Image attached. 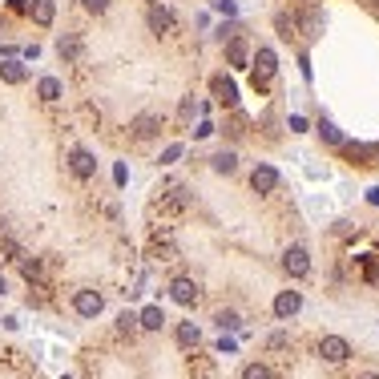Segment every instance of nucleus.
<instances>
[{
    "mask_svg": "<svg viewBox=\"0 0 379 379\" xmlns=\"http://www.w3.org/2000/svg\"><path fill=\"white\" fill-rule=\"evenodd\" d=\"M169 299H174L178 307H194V303L202 299V290H198L194 279H174V283H169Z\"/></svg>",
    "mask_w": 379,
    "mask_h": 379,
    "instance_id": "obj_6",
    "label": "nucleus"
},
{
    "mask_svg": "<svg viewBox=\"0 0 379 379\" xmlns=\"http://www.w3.org/2000/svg\"><path fill=\"white\" fill-rule=\"evenodd\" d=\"M186 202H190L186 190H169V198H162V202H158V210H162V214H178Z\"/></svg>",
    "mask_w": 379,
    "mask_h": 379,
    "instance_id": "obj_17",
    "label": "nucleus"
},
{
    "mask_svg": "<svg viewBox=\"0 0 379 379\" xmlns=\"http://www.w3.org/2000/svg\"><path fill=\"white\" fill-rule=\"evenodd\" d=\"M210 166L218 169V174H234V169H238V154H234V149H222V154H214V158H210Z\"/></svg>",
    "mask_w": 379,
    "mask_h": 379,
    "instance_id": "obj_18",
    "label": "nucleus"
},
{
    "mask_svg": "<svg viewBox=\"0 0 379 379\" xmlns=\"http://www.w3.org/2000/svg\"><path fill=\"white\" fill-rule=\"evenodd\" d=\"M214 8H218V12H226V17H234V12H238L234 0H214Z\"/></svg>",
    "mask_w": 379,
    "mask_h": 379,
    "instance_id": "obj_28",
    "label": "nucleus"
},
{
    "mask_svg": "<svg viewBox=\"0 0 379 379\" xmlns=\"http://www.w3.org/2000/svg\"><path fill=\"white\" fill-rule=\"evenodd\" d=\"M28 17L48 28V24H53V17H57V8H53V0H33V4H28Z\"/></svg>",
    "mask_w": 379,
    "mask_h": 379,
    "instance_id": "obj_14",
    "label": "nucleus"
},
{
    "mask_svg": "<svg viewBox=\"0 0 379 379\" xmlns=\"http://www.w3.org/2000/svg\"><path fill=\"white\" fill-rule=\"evenodd\" d=\"M283 270L290 275V279H307L311 275V255H307V246H290L283 255Z\"/></svg>",
    "mask_w": 379,
    "mask_h": 379,
    "instance_id": "obj_5",
    "label": "nucleus"
},
{
    "mask_svg": "<svg viewBox=\"0 0 379 379\" xmlns=\"http://www.w3.org/2000/svg\"><path fill=\"white\" fill-rule=\"evenodd\" d=\"M210 93L218 105H238V85L226 77V73H214L210 77Z\"/></svg>",
    "mask_w": 379,
    "mask_h": 379,
    "instance_id": "obj_7",
    "label": "nucleus"
},
{
    "mask_svg": "<svg viewBox=\"0 0 379 379\" xmlns=\"http://www.w3.org/2000/svg\"><path fill=\"white\" fill-rule=\"evenodd\" d=\"M319 355L327 359V363H347L351 359V343L343 335H323L319 339Z\"/></svg>",
    "mask_w": 379,
    "mask_h": 379,
    "instance_id": "obj_2",
    "label": "nucleus"
},
{
    "mask_svg": "<svg viewBox=\"0 0 379 379\" xmlns=\"http://www.w3.org/2000/svg\"><path fill=\"white\" fill-rule=\"evenodd\" d=\"M162 133V118L158 113H138V118L129 121V138L133 142H149V138H158Z\"/></svg>",
    "mask_w": 379,
    "mask_h": 379,
    "instance_id": "obj_4",
    "label": "nucleus"
},
{
    "mask_svg": "<svg viewBox=\"0 0 379 379\" xmlns=\"http://www.w3.org/2000/svg\"><path fill=\"white\" fill-rule=\"evenodd\" d=\"M178 113H182V121L194 118V97H186V101H182V109H178Z\"/></svg>",
    "mask_w": 379,
    "mask_h": 379,
    "instance_id": "obj_29",
    "label": "nucleus"
},
{
    "mask_svg": "<svg viewBox=\"0 0 379 379\" xmlns=\"http://www.w3.org/2000/svg\"><path fill=\"white\" fill-rule=\"evenodd\" d=\"M0 250H4L8 259H17V262H21V246H17L12 238H0Z\"/></svg>",
    "mask_w": 379,
    "mask_h": 379,
    "instance_id": "obj_26",
    "label": "nucleus"
},
{
    "mask_svg": "<svg viewBox=\"0 0 379 379\" xmlns=\"http://www.w3.org/2000/svg\"><path fill=\"white\" fill-rule=\"evenodd\" d=\"M24 77H28V73H24L21 61H4V65H0V81H4V85H24Z\"/></svg>",
    "mask_w": 379,
    "mask_h": 379,
    "instance_id": "obj_15",
    "label": "nucleus"
},
{
    "mask_svg": "<svg viewBox=\"0 0 379 379\" xmlns=\"http://www.w3.org/2000/svg\"><path fill=\"white\" fill-rule=\"evenodd\" d=\"M275 73H279L275 48H259V53H255V89H266V85L275 81Z\"/></svg>",
    "mask_w": 379,
    "mask_h": 379,
    "instance_id": "obj_1",
    "label": "nucleus"
},
{
    "mask_svg": "<svg viewBox=\"0 0 379 379\" xmlns=\"http://www.w3.org/2000/svg\"><path fill=\"white\" fill-rule=\"evenodd\" d=\"M299 311H303V295L299 290H279L275 295V315L279 319H295Z\"/></svg>",
    "mask_w": 379,
    "mask_h": 379,
    "instance_id": "obj_9",
    "label": "nucleus"
},
{
    "mask_svg": "<svg viewBox=\"0 0 379 379\" xmlns=\"http://www.w3.org/2000/svg\"><path fill=\"white\" fill-rule=\"evenodd\" d=\"M57 53H61L65 61H77V57H81V41H77V37H61V41H57Z\"/></svg>",
    "mask_w": 379,
    "mask_h": 379,
    "instance_id": "obj_20",
    "label": "nucleus"
},
{
    "mask_svg": "<svg viewBox=\"0 0 379 379\" xmlns=\"http://www.w3.org/2000/svg\"><path fill=\"white\" fill-rule=\"evenodd\" d=\"M105 4H109V0H85V8H89V12H105Z\"/></svg>",
    "mask_w": 379,
    "mask_h": 379,
    "instance_id": "obj_33",
    "label": "nucleus"
},
{
    "mask_svg": "<svg viewBox=\"0 0 379 379\" xmlns=\"http://www.w3.org/2000/svg\"><path fill=\"white\" fill-rule=\"evenodd\" d=\"M182 158V145H169L166 154H162V162H178Z\"/></svg>",
    "mask_w": 379,
    "mask_h": 379,
    "instance_id": "obj_30",
    "label": "nucleus"
},
{
    "mask_svg": "<svg viewBox=\"0 0 379 379\" xmlns=\"http://www.w3.org/2000/svg\"><path fill=\"white\" fill-rule=\"evenodd\" d=\"M250 190L255 194H270V190H279V169L275 166H259L250 174Z\"/></svg>",
    "mask_w": 379,
    "mask_h": 379,
    "instance_id": "obj_11",
    "label": "nucleus"
},
{
    "mask_svg": "<svg viewBox=\"0 0 379 379\" xmlns=\"http://www.w3.org/2000/svg\"><path fill=\"white\" fill-rule=\"evenodd\" d=\"M198 339H202V331L194 323H178V343L182 347H198Z\"/></svg>",
    "mask_w": 379,
    "mask_h": 379,
    "instance_id": "obj_21",
    "label": "nucleus"
},
{
    "mask_svg": "<svg viewBox=\"0 0 379 379\" xmlns=\"http://www.w3.org/2000/svg\"><path fill=\"white\" fill-rule=\"evenodd\" d=\"M323 8H307V12H299V33L307 37V41H319L323 37Z\"/></svg>",
    "mask_w": 379,
    "mask_h": 379,
    "instance_id": "obj_10",
    "label": "nucleus"
},
{
    "mask_svg": "<svg viewBox=\"0 0 379 379\" xmlns=\"http://www.w3.org/2000/svg\"><path fill=\"white\" fill-rule=\"evenodd\" d=\"M363 266H367V279H371V283H379V266L371 259H363Z\"/></svg>",
    "mask_w": 379,
    "mask_h": 379,
    "instance_id": "obj_31",
    "label": "nucleus"
},
{
    "mask_svg": "<svg viewBox=\"0 0 379 379\" xmlns=\"http://www.w3.org/2000/svg\"><path fill=\"white\" fill-rule=\"evenodd\" d=\"M69 169L81 178V182H89V178L97 174V158L89 154V149H81V145H77V149H69Z\"/></svg>",
    "mask_w": 379,
    "mask_h": 379,
    "instance_id": "obj_8",
    "label": "nucleus"
},
{
    "mask_svg": "<svg viewBox=\"0 0 379 379\" xmlns=\"http://www.w3.org/2000/svg\"><path fill=\"white\" fill-rule=\"evenodd\" d=\"M37 93H41V101H57V97H61V81H57V77H41Z\"/></svg>",
    "mask_w": 379,
    "mask_h": 379,
    "instance_id": "obj_19",
    "label": "nucleus"
},
{
    "mask_svg": "<svg viewBox=\"0 0 379 379\" xmlns=\"http://www.w3.org/2000/svg\"><path fill=\"white\" fill-rule=\"evenodd\" d=\"M133 327H138V315H133V311H125V315L118 319V331H133Z\"/></svg>",
    "mask_w": 379,
    "mask_h": 379,
    "instance_id": "obj_27",
    "label": "nucleus"
},
{
    "mask_svg": "<svg viewBox=\"0 0 379 379\" xmlns=\"http://www.w3.org/2000/svg\"><path fill=\"white\" fill-rule=\"evenodd\" d=\"M210 133H214V125H210V121H202V125L194 129V138H210Z\"/></svg>",
    "mask_w": 379,
    "mask_h": 379,
    "instance_id": "obj_32",
    "label": "nucleus"
},
{
    "mask_svg": "<svg viewBox=\"0 0 379 379\" xmlns=\"http://www.w3.org/2000/svg\"><path fill=\"white\" fill-rule=\"evenodd\" d=\"M4 290H8V283H4V275H0V295H4Z\"/></svg>",
    "mask_w": 379,
    "mask_h": 379,
    "instance_id": "obj_35",
    "label": "nucleus"
},
{
    "mask_svg": "<svg viewBox=\"0 0 379 379\" xmlns=\"http://www.w3.org/2000/svg\"><path fill=\"white\" fill-rule=\"evenodd\" d=\"M266 343H270V347H286V343H290V339H286V335L279 331V335H270V339H266Z\"/></svg>",
    "mask_w": 379,
    "mask_h": 379,
    "instance_id": "obj_34",
    "label": "nucleus"
},
{
    "mask_svg": "<svg viewBox=\"0 0 379 379\" xmlns=\"http://www.w3.org/2000/svg\"><path fill=\"white\" fill-rule=\"evenodd\" d=\"M226 65L230 69H246L250 65V48H246V41H226Z\"/></svg>",
    "mask_w": 379,
    "mask_h": 379,
    "instance_id": "obj_13",
    "label": "nucleus"
},
{
    "mask_svg": "<svg viewBox=\"0 0 379 379\" xmlns=\"http://www.w3.org/2000/svg\"><path fill=\"white\" fill-rule=\"evenodd\" d=\"M162 323H166L162 307H145L142 315H138V327H145V331H162Z\"/></svg>",
    "mask_w": 379,
    "mask_h": 379,
    "instance_id": "obj_16",
    "label": "nucleus"
},
{
    "mask_svg": "<svg viewBox=\"0 0 379 379\" xmlns=\"http://www.w3.org/2000/svg\"><path fill=\"white\" fill-rule=\"evenodd\" d=\"M242 379H275V376H270L266 363H246V367H242Z\"/></svg>",
    "mask_w": 379,
    "mask_h": 379,
    "instance_id": "obj_23",
    "label": "nucleus"
},
{
    "mask_svg": "<svg viewBox=\"0 0 379 379\" xmlns=\"http://www.w3.org/2000/svg\"><path fill=\"white\" fill-rule=\"evenodd\" d=\"M359 379H379V376H376V371H367V376H359Z\"/></svg>",
    "mask_w": 379,
    "mask_h": 379,
    "instance_id": "obj_36",
    "label": "nucleus"
},
{
    "mask_svg": "<svg viewBox=\"0 0 379 379\" xmlns=\"http://www.w3.org/2000/svg\"><path fill=\"white\" fill-rule=\"evenodd\" d=\"M319 133H323V142H331V145H343V133H339V129H335L331 121L323 118L319 121Z\"/></svg>",
    "mask_w": 379,
    "mask_h": 379,
    "instance_id": "obj_24",
    "label": "nucleus"
},
{
    "mask_svg": "<svg viewBox=\"0 0 379 379\" xmlns=\"http://www.w3.org/2000/svg\"><path fill=\"white\" fill-rule=\"evenodd\" d=\"M21 270H24V279H28V283H33V279H41V262H37V259H33V262L21 259Z\"/></svg>",
    "mask_w": 379,
    "mask_h": 379,
    "instance_id": "obj_25",
    "label": "nucleus"
},
{
    "mask_svg": "<svg viewBox=\"0 0 379 379\" xmlns=\"http://www.w3.org/2000/svg\"><path fill=\"white\" fill-rule=\"evenodd\" d=\"M149 33H158V37L174 33V12L162 8V4H149Z\"/></svg>",
    "mask_w": 379,
    "mask_h": 379,
    "instance_id": "obj_12",
    "label": "nucleus"
},
{
    "mask_svg": "<svg viewBox=\"0 0 379 379\" xmlns=\"http://www.w3.org/2000/svg\"><path fill=\"white\" fill-rule=\"evenodd\" d=\"M214 323H218L222 331H234V327H242V319H238V311H218V315H214Z\"/></svg>",
    "mask_w": 379,
    "mask_h": 379,
    "instance_id": "obj_22",
    "label": "nucleus"
},
{
    "mask_svg": "<svg viewBox=\"0 0 379 379\" xmlns=\"http://www.w3.org/2000/svg\"><path fill=\"white\" fill-rule=\"evenodd\" d=\"M73 311H77L81 319H97V315L105 311L101 290H89V286H85V290H77V295H73Z\"/></svg>",
    "mask_w": 379,
    "mask_h": 379,
    "instance_id": "obj_3",
    "label": "nucleus"
}]
</instances>
